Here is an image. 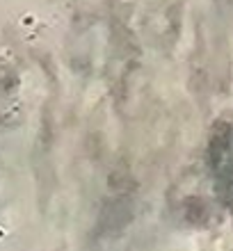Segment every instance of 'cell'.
Wrapping results in <instances>:
<instances>
[{
    "label": "cell",
    "mask_w": 233,
    "mask_h": 251,
    "mask_svg": "<svg viewBox=\"0 0 233 251\" xmlns=\"http://www.w3.org/2000/svg\"><path fill=\"white\" fill-rule=\"evenodd\" d=\"M204 169L213 199L233 219V110L224 114L208 135Z\"/></svg>",
    "instance_id": "6da1fadb"
},
{
    "label": "cell",
    "mask_w": 233,
    "mask_h": 251,
    "mask_svg": "<svg viewBox=\"0 0 233 251\" xmlns=\"http://www.w3.org/2000/svg\"><path fill=\"white\" fill-rule=\"evenodd\" d=\"M213 251H233V240H229V242H224V245L215 247Z\"/></svg>",
    "instance_id": "7a4b0ae2"
}]
</instances>
